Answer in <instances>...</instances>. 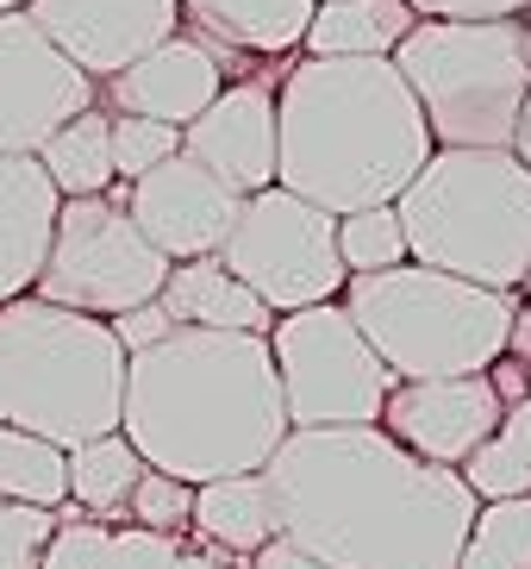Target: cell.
<instances>
[{
	"instance_id": "f1b7e54d",
	"label": "cell",
	"mask_w": 531,
	"mask_h": 569,
	"mask_svg": "<svg viewBox=\"0 0 531 569\" xmlns=\"http://www.w3.org/2000/svg\"><path fill=\"white\" fill-rule=\"evenodd\" d=\"M176 551H182V538L144 532V526H100L88 569H176Z\"/></svg>"
},
{
	"instance_id": "d6986e66",
	"label": "cell",
	"mask_w": 531,
	"mask_h": 569,
	"mask_svg": "<svg viewBox=\"0 0 531 569\" xmlns=\"http://www.w3.org/2000/svg\"><path fill=\"white\" fill-rule=\"evenodd\" d=\"M163 313L182 326V332H244V338H269L275 313H269L232 269L219 257H194V263H169L163 282Z\"/></svg>"
},
{
	"instance_id": "3957f363",
	"label": "cell",
	"mask_w": 531,
	"mask_h": 569,
	"mask_svg": "<svg viewBox=\"0 0 531 569\" xmlns=\"http://www.w3.org/2000/svg\"><path fill=\"white\" fill-rule=\"evenodd\" d=\"M432 132L388 57H300L275 88V188L319 213L394 207Z\"/></svg>"
},
{
	"instance_id": "f35d334b",
	"label": "cell",
	"mask_w": 531,
	"mask_h": 569,
	"mask_svg": "<svg viewBox=\"0 0 531 569\" xmlns=\"http://www.w3.org/2000/svg\"><path fill=\"white\" fill-rule=\"evenodd\" d=\"M0 13H26V0H0Z\"/></svg>"
},
{
	"instance_id": "7c38bea8",
	"label": "cell",
	"mask_w": 531,
	"mask_h": 569,
	"mask_svg": "<svg viewBox=\"0 0 531 569\" xmlns=\"http://www.w3.org/2000/svg\"><path fill=\"white\" fill-rule=\"evenodd\" d=\"M26 19L82 69L88 82H113L126 63L182 32L176 0H26Z\"/></svg>"
},
{
	"instance_id": "1f68e13d",
	"label": "cell",
	"mask_w": 531,
	"mask_h": 569,
	"mask_svg": "<svg viewBox=\"0 0 531 569\" xmlns=\"http://www.w3.org/2000/svg\"><path fill=\"white\" fill-rule=\"evenodd\" d=\"M107 332L119 338V351L126 357H138V351H150V345H163V338L176 332V319L163 313V301H144V307H132V313L107 319Z\"/></svg>"
},
{
	"instance_id": "cb8c5ba5",
	"label": "cell",
	"mask_w": 531,
	"mask_h": 569,
	"mask_svg": "<svg viewBox=\"0 0 531 569\" xmlns=\"http://www.w3.org/2000/svg\"><path fill=\"white\" fill-rule=\"evenodd\" d=\"M0 501L63 513V501H69V488H63V451H57V445H44V438H32V432L0 426Z\"/></svg>"
},
{
	"instance_id": "e575fe53",
	"label": "cell",
	"mask_w": 531,
	"mask_h": 569,
	"mask_svg": "<svg viewBox=\"0 0 531 569\" xmlns=\"http://www.w3.org/2000/svg\"><path fill=\"white\" fill-rule=\"evenodd\" d=\"M250 569H325V563H313V557H300V551H288L282 538H269L263 551L250 557Z\"/></svg>"
},
{
	"instance_id": "30bf717a",
	"label": "cell",
	"mask_w": 531,
	"mask_h": 569,
	"mask_svg": "<svg viewBox=\"0 0 531 569\" xmlns=\"http://www.w3.org/2000/svg\"><path fill=\"white\" fill-rule=\"evenodd\" d=\"M219 263L232 269L275 319L338 301L350 282L344 263H338V219L307 207L288 188H263V194L238 201L232 232L219 244Z\"/></svg>"
},
{
	"instance_id": "ac0fdd59",
	"label": "cell",
	"mask_w": 531,
	"mask_h": 569,
	"mask_svg": "<svg viewBox=\"0 0 531 569\" xmlns=\"http://www.w3.org/2000/svg\"><path fill=\"white\" fill-rule=\"evenodd\" d=\"M182 19L194 26V38L207 51H219V63L232 57H288L307 38L319 0H176Z\"/></svg>"
},
{
	"instance_id": "484cf974",
	"label": "cell",
	"mask_w": 531,
	"mask_h": 569,
	"mask_svg": "<svg viewBox=\"0 0 531 569\" xmlns=\"http://www.w3.org/2000/svg\"><path fill=\"white\" fill-rule=\"evenodd\" d=\"M338 263L344 276H382L407 263V232L394 207H357L338 219Z\"/></svg>"
},
{
	"instance_id": "5bb4252c",
	"label": "cell",
	"mask_w": 531,
	"mask_h": 569,
	"mask_svg": "<svg viewBox=\"0 0 531 569\" xmlns=\"http://www.w3.org/2000/svg\"><path fill=\"white\" fill-rule=\"evenodd\" d=\"M500 395L488 376H438V382H394L382 401V426L407 457L457 469L475 445L500 432Z\"/></svg>"
},
{
	"instance_id": "ba28073f",
	"label": "cell",
	"mask_w": 531,
	"mask_h": 569,
	"mask_svg": "<svg viewBox=\"0 0 531 569\" xmlns=\"http://www.w3.org/2000/svg\"><path fill=\"white\" fill-rule=\"evenodd\" d=\"M269 363L282 388L288 432H319V426H375L394 376L369 338L350 326L338 301L300 307L269 326Z\"/></svg>"
},
{
	"instance_id": "277c9868",
	"label": "cell",
	"mask_w": 531,
	"mask_h": 569,
	"mask_svg": "<svg viewBox=\"0 0 531 569\" xmlns=\"http://www.w3.org/2000/svg\"><path fill=\"white\" fill-rule=\"evenodd\" d=\"M407 263L519 295L531 276V169L513 151H432L400 188Z\"/></svg>"
},
{
	"instance_id": "ab89813d",
	"label": "cell",
	"mask_w": 531,
	"mask_h": 569,
	"mask_svg": "<svg viewBox=\"0 0 531 569\" xmlns=\"http://www.w3.org/2000/svg\"><path fill=\"white\" fill-rule=\"evenodd\" d=\"M519 26H525V32H531V0H525V13H519Z\"/></svg>"
},
{
	"instance_id": "4fadbf2b",
	"label": "cell",
	"mask_w": 531,
	"mask_h": 569,
	"mask_svg": "<svg viewBox=\"0 0 531 569\" xmlns=\"http://www.w3.org/2000/svg\"><path fill=\"white\" fill-rule=\"evenodd\" d=\"M119 207L132 213V226L169 263L219 257V244H226V232H232V219H238V194L226 182H213L200 163H188L182 151L119 188Z\"/></svg>"
},
{
	"instance_id": "9a60e30c",
	"label": "cell",
	"mask_w": 531,
	"mask_h": 569,
	"mask_svg": "<svg viewBox=\"0 0 531 569\" xmlns=\"http://www.w3.org/2000/svg\"><path fill=\"white\" fill-rule=\"evenodd\" d=\"M182 157L226 182L238 201L275 188V88L226 82L213 107L182 126Z\"/></svg>"
},
{
	"instance_id": "52a82bcc",
	"label": "cell",
	"mask_w": 531,
	"mask_h": 569,
	"mask_svg": "<svg viewBox=\"0 0 531 569\" xmlns=\"http://www.w3.org/2000/svg\"><path fill=\"white\" fill-rule=\"evenodd\" d=\"M388 63L413 94L432 151H513L531 94V32L519 19H419Z\"/></svg>"
},
{
	"instance_id": "83f0119b",
	"label": "cell",
	"mask_w": 531,
	"mask_h": 569,
	"mask_svg": "<svg viewBox=\"0 0 531 569\" xmlns=\"http://www.w3.org/2000/svg\"><path fill=\"white\" fill-rule=\"evenodd\" d=\"M113 119V176L119 182H138L144 169L169 163V157L182 151V132L176 126H157V119H138V113H107Z\"/></svg>"
},
{
	"instance_id": "836d02e7",
	"label": "cell",
	"mask_w": 531,
	"mask_h": 569,
	"mask_svg": "<svg viewBox=\"0 0 531 569\" xmlns=\"http://www.w3.org/2000/svg\"><path fill=\"white\" fill-rule=\"evenodd\" d=\"M500 438H507V445L519 451V463L531 469V395H519V401L500 413Z\"/></svg>"
},
{
	"instance_id": "8992f818",
	"label": "cell",
	"mask_w": 531,
	"mask_h": 569,
	"mask_svg": "<svg viewBox=\"0 0 531 569\" xmlns=\"http://www.w3.org/2000/svg\"><path fill=\"white\" fill-rule=\"evenodd\" d=\"M338 307L394 382H438V376H488L507 357V326L519 301L457 282L444 269L400 263L382 276H350Z\"/></svg>"
},
{
	"instance_id": "f546056e",
	"label": "cell",
	"mask_w": 531,
	"mask_h": 569,
	"mask_svg": "<svg viewBox=\"0 0 531 569\" xmlns=\"http://www.w3.org/2000/svg\"><path fill=\"white\" fill-rule=\"evenodd\" d=\"M126 513H132V526H144V532H188V513H194V488L176 482V476H163V469H144L132 488V501H126Z\"/></svg>"
},
{
	"instance_id": "44dd1931",
	"label": "cell",
	"mask_w": 531,
	"mask_h": 569,
	"mask_svg": "<svg viewBox=\"0 0 531 569\" xmlns=\"http://www.w3.org/2000/svg\"><path fill=\"white\" fill-rule=\"evenodd\" d=\"M188 526H194V538H207L213 551L257 557L269 538H275V507H269L263 469H257V476H219V482H200Z\"/></svg>"
},
{
	"instance_id": "603a6c76",
	"label": "cell",
	"mask_w": 531,
	"mask_h": 569,
	"mask_svg": "<svg viewBox=\"0 0 531 569\" xmlns=\"http://www.w3.org/2000/svg\"><path fill=\"white\" fill-rule=\"evenodd\" d=\"M138 476H144V457H138L119 432L88 438V445L63 451V488H69L63 507H76L82 519H100V526H107V519L126 513Z\"/></svg>"
},
{
	"instance_id": "ffe728a7",
	"label": "cell",
	"mask_w": 531,
	"mask_h": 569,
	"mask_svg": "<svg viewBox=\"0 0 531 569\" xmlns=\"http://www.w3.org/2000/svg\"><path fill=\"white\" fill-rule=\"evenodd\" d=\"M419 19L407 0H319L307 19V57H394Z\"/></svg>"
},
{
	"instance_id": "d590c367",
	"label": "cell",
	"mask_w": 531,
	"mask_h": 569,
	"mask_svg": "<svg viewBox=\"0 0 531 569\" xmlns=\"http://www.w3.org/2000/svg\"><path fill=\"white\" fill-rule=\"evenodd\" d=\"M507 363L531 369V307H513V326H507Z\"/></svg>"
},
{
	"instance_id": "2e32d148",
	"label": "cell",
	"mask_w": 531,
	"mask_h": 569,
	"mask_svg": "<svg viewBox=\"0 0 531 569\" xmlns=\"http://www.w3.org/2000/svg\"><path fill=\"white\" fill-rule=\"evenodd\" d=\"M226 88V63L219 51H207L200 38H163L157 51H144L138 63H126L113 82H100L107 94V113H138V119H157V126H176L182 132L188 119H200L213 107V94Z\"/></svg>"
},
{
	"instance_id": "4316f807",
	"label": "cell",
	"mask_w": 531,
	"mask_h": 569,
	"mask_svg": "<svg viewBox=\"0 0 531 569\" xmlns=\"http://www.w3.org/2000/svg\"><path fill=\"white\" fill-rule=\"evenodd\" d=\"M457 482L475 495V507H488V501H519V495H531V469L519 463V451L494 432L488 445H475V451L457 463Z\"/></svg>"
},
{
	"instance_id": "74e56055",
	"label": "cell",
	"mask_w": 531,
	"mask_h": 569,
	"mask_svg": "<svg viewBox=\"0 0 531 569\" xmlns=\"http://www.w3.org/2000/svg\"><path fill=\"white\" fill-rule=\"evenodd\" d=\"M513 157L531 169V94H525V107H519V132H513Z\"/></svg>"
},
{
	"instance_id": "7402d4cb",
	"label": "cell",
	"mask_w": 531,
	"mask_h": 569,
	"mask_svg": "<svg viewBox=\"0 0 531 569\" xmlns=\"http://www.w3.org/2000/svg\"><path fill=\"white\" fill-rule=\"evenodd\" d=\"M113 119H107V107H88V113H76L69 126H57V132L38 144V169L50 176V188L63 194V201H88V194H113Z\"/></svg>"
},
{
	"instance_id": "8d00e7d4",
	"label": "cell",
	"mask_w": 531,
	"mask_h": 569,
	"mask_svg": "<svg viewBox=\"0 0 531 569\" xmlns=\"http://www.w3.org/2000/svg\"><path fill=\"white\" fill-rule=\"evenodd\" d=\"M176 569H226V551H176Z\"/></svg>"
},
{
	"instance_id": "8fae6325",
	"label": "cell",
	"mask_w": 531,
	"mask_h": 569,
	"mask_svg": "<svg viewBox=\"0 0 531 569\" xmlns=\"http://www.w3.org/2000/svg\"><path fill=\"white\" fill-rule=\"evenodd\" d=\"M88 107H100V88L26 13H0V157H38Z\"/></svg>"
},
{
	"instance_id": "4dcf8cb0",
	"label": "cell",
	"mask_w": 531,
	"mask_h": 569,
	"mask_svg": "<svg viewBox=\"0 0 531 569\" xmlns=\"http://www.w3.org/2000/svg\"><path fill=\"white\" fill-rule=\"evenodd\" d=\"M50 532H57V513H44V507H19V501H0V569H38Z\"/></svg>"
},
{
	"instance_id": "b9f144b4",
	"label": "cell",
	"mask_w": 531,
	"mask_h": 569,
	"mask_svg": "<svg viewBox=\"0 0 531 569\" xmlns=\"http://www.w3.org/2000/svg\"><path fill=\"white\" fill-rule=\"evenodd\" d=\"M525 376H531V369H525Z\"/></svg>"
},
{
	"instance_id": "d6a6232c",
	"label": "cell",
	"mask_w": 531,
	"mask_h": 569,
	"mask_svg": "<svg viewBox=\"0 0 531 569\" xmlns=\"http://www.w3.org/2000/svg\"><path fill=\"white\" fill-rule=\"evenodd\" d=\"M413 19H463V26H488V19H519L525 0H407Z\"/></svg>"
},
{
	"instance_id": "6da1fadb",
	"label": "cell",
	"mask_w": 531,
	"mask_h": 569,
	"mask_svg": "<svg viewBox=\"0 0 531 569\" xmlns=\"http://www.w3.org/2000/svg\"><path fill=\"white\" fill-rule=\"evenodd\" d=\"M275 538L325 569H457L475 495L382 426L288 432L263 463Z\"/></svg>"
},
{
	"instance_id": "5b68a950",
	"label": "cell",
	"mask_w": 531,
	"mask_h": 569,
	"mask_svg": "<svg viewBox=\"0 0 531 569\" xmlns=\"http://www.w3.org/2000/svg\"><path fill=\"white\" fill-rule=\"evenodd\" d=\"M126 351L107 319L50 307L38 295L0 301V426L57 451L119 432Z\"/></svg>"
},
{
	"instance_id": "7a4b0ae2",
	"label": "cell",
	"mask_w": 531,
	"mask_h": 569,
	"mask_svg": "<svg viewBox=\"0 0 531 569\" xmlns=\"http://www.w3.org/2000/svg\"><path fill=\"white\" fill-rule=\"evenodd\" d=\"M119 438L176 482L200 488L219 476H257L288 438L269 338L176 332L126 357Z\"/></svg>"
},
{
	"instance_id": "e0dca14e",
	"label": "cell",
	"mask_w": 531,
	"mask_h": 569,
	"mask_svg": "<svg viewBox=\"0 0 531 569\" xmlns=\"http://www.w3.org/2000/svg\"><path fill=\"white\" fill-rule=\"evenodd\" d=\"M57 207L63 194L50 188L38 157H0V301L32 295L57 232Z\"/></svg>"
},
{
	"instance_id": "9c48e42d",
	"label": "cell",
	"mask_w": 531,
	"mask_h": 569,
	"mask_svg": "<svg viewBox=\"0 0 531 569\" xmlns=\"http://www.w3.org/2000/svg\"><path fill=\"white\" fill-rule=\"evenodd\" d=\"M163 282H169V257H157V244L132 226L119 194H88V201L57 207V232H50L32 295L88 319H119L157 301Z\"/></svg>"
},
{
	"instance_id": "d4e9b609",
	"label": "cell",
	"mask_w": 531,
	"mask_h": 569,
	"mask_svg": "<svg viewBox=\"0 0 531 569\" xmlns=\"http://www.w3.org/2000/svg\"><path fill=\"white\" fill-rule=\"evenodd\" d=\"M457 569H531V495L475 507Z\"/></svg>"
},
{
	"instance_id": "60d3db41",
	"label": "cell",
	"mask_w": 531,
	"mask_h": 569,
	"mask_svg": "<svg viewBox=\"0 0 531 569\" xmlns=\"http://www.w3.org/2000/svg\"><path fill=\"white\" fill-rule=\"evenodd\" d=\"M525 307H531V276H525Z\"/></svg>"
}]
</instances>
